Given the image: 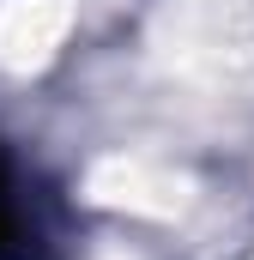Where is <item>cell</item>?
I'll use <instances>...</instances> for the list:
<instances>
[{
	"mask_svg": "<svg viewBox=\"0 0 254 260\" xmlns=\"http://www.w3.org/2000/svg\"><path fill=\"white\" fill-rule=\"evenodd\" d=\"M18 200H12V170H6V157H0V254H12L18 248Z\"/></svg>",
	"mask_w": 254,
	"mask_h": 260,
	"instance_id": "cell-1",
	"label": "cell"
}]
</instances>
